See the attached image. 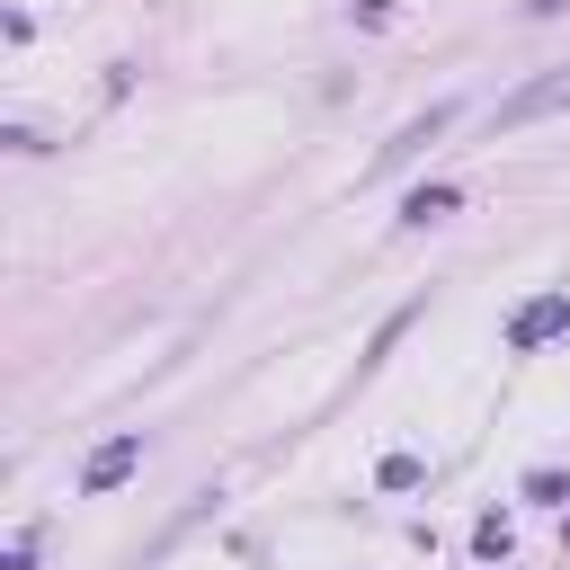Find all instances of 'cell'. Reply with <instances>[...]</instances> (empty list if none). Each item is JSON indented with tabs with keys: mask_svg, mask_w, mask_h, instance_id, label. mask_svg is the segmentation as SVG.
I'll return each mask as SVG.
<instances>
[{
	"mask_svg": "<svg viewBox=\"0 0 570 570\" xmlns=\"http://www.w3.org/2000/svg\"><path fill=\"white\" fill-rule=\"evenodd\" d=\"M436 214H454V187H419V196L401 205V223H436Z\"/></svg>",
	"mask_w": 570,
	"mask_h": 570,
	"instance_id": "5",
	"label": "cell"
},
{
	"mask_svg": "<svg viewBox=\"0 0 570 570\" xmlns=\"http://www.w3.org/2000/svg\"><path fill=\"white\" fill-rule=\"evenodd\" d=\"M419 481H428L419 454H383V490H419Z\"/></svg>",
	"mask_w": 570,
	"mask_h": 570,
	"instance_id": "6",
	"label": "cell"
},
{
	"mask_svg": "<svg viewBox=\"0 0 570 570\" xmlns=\"http://www.w3.org/2000/svg\"><path fill=\"white\" fill-rule=\"evenodd\" d=\"M445 125H454V98H445V107H428V116H419V125H401V134H392V142H383V151H374V169H401V160H410V151H419V142H436V134H445Z\"/></svg>",
	"mask_w": 570,
	"mask_h": 570,
	"instance_id": "4",
	"label": "cell"
},
{
	"mask_svg": "<svg viewBox=\"0 0 570 570\" xmlns=\"http://www.w3.org/2000/svg\"><path fill=\"white\" fill-rule=\"evenodd\" d=\"M570 330V294H534L517 321H508V347H543V338H561Z\"/></svg>",
	"mask_w": 570,
	"mask_h": 570,
	"instance_id": "2",
	"label": "cell"
},
{
	"mask_svg": "<svg viewBox=\"0 0 570 570\" xmlns=\"http://www.w3.org/2000/svg\"><path fill=\"white\" fill-rule=\"evenodd\" d=\"M134 463H142V436H107V445H98V454L80 463V490H116V481H125Z\"/></svg>",
	"mask_w": 570,
	"mask_h": 570,
	"instance_id": "3",
	"label": "cell"
},
{
	"mask_svg": "<svg viewBox=\"0 0 570 570\" xmlns=\"http://www.w3.org/2000/svg\"><path fill=\"white\" fill-rule=\"evenodd\" d=\"M0 570H36V543H27V534H18V543H9V561H0Z\"/></svg>",
	"mask_w": 570,
	"mask_h": 570,
	"instance_id": "8",
	"label": "cell"
},
{
	"mask_svg": "<svg viewBox=\"0 0 570 570\" xmlns=\"http://www.w3.org/2000/svg\"><path fill=\"white\" fill-rule=\"evenodd\" d=\"M472 552H481V561H499V552H508V525H499V517H481V525H472Z\"/></svg>",
	"mask_w": 570,
	"mask_h": 570,
	"instance_id": "7",
	"label": "cell"
},
{
	"mask_svg": "<svg viewBox=\"0 0 570 570\" xmlns=\"http://www.w3.org/2000/svg\"><path fill=\"white\" fill-rule=\"evenodd\" d=\"M552 107H570V62L543 71V80H525V89H508V98H499V134H517V125H534V116H552Z\"/></svg>",
	"mask_w": 570,
	"mask_h": 570,
	"instance_id": "1",
	"label": "cell"
}]
</instances>
